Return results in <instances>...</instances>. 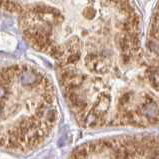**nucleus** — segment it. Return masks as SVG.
<instances>
[{
    "instance_id": "7ed1b4c3",
    "label": "nucleus",
    "mask_w": 159,
    "mask_h": 159,
    "mask_svg": "<svg viewBox=\"0 0 159 159\" xmlns=\"http://www.w3.org/2000/svg\"><path fill=\"white\" fill-rule=\"evenodd\" d=\"M148 159H159V151H155L150 155Z\"/></svg>"
},
{
    "instance_id": "f03ea898",
    "label": "nucleus",
    "mask_w": 159,
    "mask_h": 159,
    "mask_svg": "<svg viewBox=\"0 0 159 159\" xmlns=\"http://www.w3.org/2000/svg\"><path fill=\"white\" fill-rule=\"evenodd\" d=\"M57 120L55 89L46 74L26 63L0 67V147L35 149L50 136Z\"/></svg>"
},
{
    "instance_id": "f257e3e1",
    "label": "nucleus",
    "mask_w": 159,
    "mask_h": 159,
    "mask_svg": "<svg viewBox=\"0 0 159 159\" xmlns=\"http://www.w3.org/2000/svg\"><path fill=\"white\" fill-rule=\"evenodd\" d=\"M17 17L25 39L59 66L139 47L138 17L128 0H0V15Z\"/></svg>"
}]
</instances>
